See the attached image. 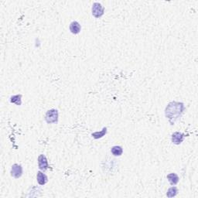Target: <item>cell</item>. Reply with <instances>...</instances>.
I'll return each mask as SVG.
<instances>
[{"label": "cell", "instance_id": "cell-1", "mask_svg": "<svg viewBox=\"0 0 198 198\" xmlns=\"http://www.w3.org/2000/svg\"><path fill=\"white\" fill-rule=\"evenodd\" d=\"M184 108V104L181 102L172 101L168 104L165 110V115L171 125H174L180 118Z\"/></svg>", "mask_w": 198, "mask_h": 198}, {"label": "cell", "instance_id": "cell-2", "mask_svg": "<svg viewBox=\"0 0 198 198\" xmlns=\"http://www.w3.org/2000/svg\"><path fill=\"white\" fill-rule=\"evenodd\" d=\"M58 111L56 109H51L47 111L45 115V121L48 124H57L58 122Z\"/></svg>", "mask_w": 198, "mask_h": 198}, {"label": "cell", "instance_id": "cell-3", "mask_svg": "<svg viewBox=\"0 0 198 198\" xmlns=\"http://www.w3.org/2000/svg\"><path fill=\"white\" fill-rule=\"evenodd\" d=\"M91 11H92V15L98 19L104 15V7L99 2H95L92 6Z\"/></svg>", "mask_w": 198, "mask_h": 198}, {"label": "cell", "instance_id": "cell-4", "mask_svg": "<svg viewBox=\"0 0 198 198\" xmlns=\"http://www.w3.org/2000/svg\"><path fill=\"white\" fill-rule=\"evenodd\" d=\"M23 175V167L21 165L15 163L11 168V176L15 179H19Z\"/></svg>", "mask_w": 198, "mask_h": 198}, {"label": "cell", "instance_id": "cell-5", "mask_svg": "<svg viewBox=\"0 0 198 198\" xmlns=\"http://www.w3.org/2000/svg\"><path fill=\"white\" fill-rule=\"evenodd\" d=\"M38 166L41 171H45L49 168V164H48V161L46 157L44 155L41 154L38 157Z\"/></svg>", "mask_w": 198, "mask_h": 198}, {"label": "cell", "instance_id": "cell-6", "mask_svg": "<svg viewBox=\"0 0 198 198\" xmlns=\"http://www.w3.org/2000/svg\"><path fill=\"white\" fill-rule=\"evenodd\" d=\"M184 134L182 132H176L172 135V143L175 145H180L184 140Z\"/></svg>", "mask_w": 198, "mask_h": 198}, {"label": "cell", "instance_id": "cell-7", "mask_svg": "<svg viewBox=\"0 0 198 198\" xmlns=\"http://www.w3.org/2000/svg\"><path fill=\"white\" fill-rule=\"evenodd\" d=\"M81 26L80 23L77 21H74L70 24V30L73 34H78L81 32Z\"/></svg>", "mask_w": 198, "mask_h": 198}, {"label": "cell", "instance_id": "cell-8", "mask_svg": "<svg viewBox=\"0 0 198 198\" xmlns=\"http://www.w3.org/2000/svg\"><path fill=\"white\" fill-rule=\"evenodd\" d=\"M37 180L38 182V183L41 186H43L44 184H46L47 183V177L43 173H42L41 171H39L37 172Z\"/></svg>", "mask_w": 198, "mask_h": 198}, {"label": "cell", "instance_id": "cell-9", "mask_svg": "<svg viewBox=\"0 0 198 198\" xmlns=\"http://www.w3.org/2000/svg\"><path fill=\"white\" fill-rule=\"evenodd\" d=\"M166 178L168 179V181L169 182L171 185H176L179 182V177L176 174H169L166 176Z\"/></svg>", "mask_w": 198, "mask_h": 198}, {"label": "cell", "instance_id": "cell-10", "mask_svg": "<svg viewBox=\"0 0 198 198\" xmlns=\"http://www.w3.org/2000/svg\"><path fill=\"white\" fill-rule=\"evenodd\" d=\"M111 152H112V153L115 156H121V154H122L123 149L121 146H115L112 148Z\"/></svg>", "mask_w": 198, "mask_h": 198}, {"label": "cell", "instance_id": "cell-11", "mask_svg": "<svg viewBox=\"0 0 198 198\" xmlns=\"http://www.w3.org/2000/svg\"><path fill=\"white\" fill-rule=\"evenodd\" d=\"M10 102L15 104L16 105H21L22 104V95H13L10 98Z\"/></svg>", "mask_w": 198, "mask_h": 198}, {"label": "cell", "instance_id": "cell-12", "mask_svg": "<svg viewBox=\"0 0 198 198\" xmlns=\"http://www.w3.org/2000/svg\"><path fill=\"white\" fill-rule=\"evenodd\" d=\"M106 133H107V128L104 127L103 128V129L101 131V132H94V133L91 134V135H92V137L94 139H98L102 138V137L104 136Z\"/></svg>", "mask_w": 198, "mask_h": 198}, {"label": "cell", "instance_id": "cell-13", "mask_svg": "<svg viewBox=\"0 0 198 198\" xmlns=\"http://www.w3.org/2000/svg\"><path fill=\"white\" fill-rule=\"evenodd\" d=\"M177 192H178L177 188L176 187H172L168 189L167 193H166V196H167L168 197H174L177 195Z\"/></svg>", "mask_w": 198, "mask_h": 198}]
</instances>
